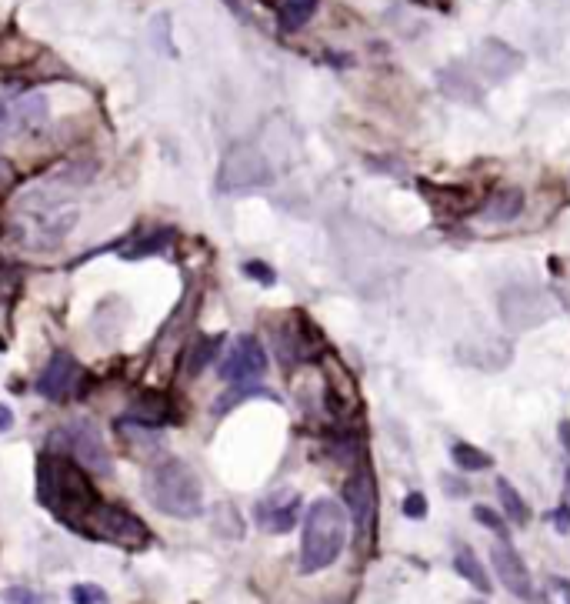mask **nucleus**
<instances>
[{
	"instance_id": "2f4dec72",
	"label": "nucleus",
	"mask_w": 570,
	"mask_h": 604,
	"mask_svg": "<svg viewBox=\"0 0 570 604\" xmlns=\"http://www.w3.org/2000/svg\"><path fill=\"white\" fill-rule=\"evenodd\" d=\"M0 348H4V341H0Z\"/></svg>"
},
{
	"instance_id": "423d86ee",
	"label": "nucleus",
	"mask_w": 570,
	"mask_h": 604,
	"mask_svg": "<svg viewBox=\"0 0 570 604\" xmlns=\"http://www.w3.org/2000/svg\"><path fill=\"white\" fill-rule=\"evenodd\" d=\"M267 371V351L264 344H260L254 334H240L234 341V348L224 354V361H220L217 374L224 378L227 384H254L257 378H264Z\"/></svg>"
},
{
	"instance_id": "f257e3e1",
	"label": "nucleus",
	"mask_w": 570,
	"mask_h": 604,
	"mask_svg": "<svg viewBox=\"0 0 570 604\" xmlns=\"http://www.w3.org/2000/svg\"><path fill=\"white\" fill-rule=\"evenodd\" d=\"M37 488H40V501H44L60 521L74 524V528H84L87 518L100 504L94 484L87 481V471L80 468V464L67 461L64 454L40 458Z\"/></svg>"
},
{
	"instance_id": "412c9836",
	"label": "nucleus",
	"mask_w": 570,
	"mask_h": 604,
	"mask_svg": "<svg viewBox=\"0 0 570 604\" xmlns=\"http://www.w3.org/2000/svg\"><path fill=\"white\" fill-rule=\"evenodd\" d=\"M4 601L7 604H44V598H40L37 591H30V588H7Z\"/></svg>"
},
{
	"instance_id": "6ab92c4d",
	"label": "nucleus",
	"mask_w": 570,
	"mask_h": 604,
	"mask_svg": "<svg viewBox=\"0 0 570 604\" xmlns=\"http://www.w3.org/2000/svg\"><path fill=\"white\" fill-rule=\"evenodd\" d=\"M474 518H477L480 524H484L487 531H494L500 541H507V524H504V518H500V514L490 511L487 504H477V508H474Z\"/></svg>"
},
{
	"instance_id": "6e6552de",
	"label": "nucleus",
	"mask_w": 570,
	"mask_h": 604,
	"mask_svg": "<svg viewBox=\"0 0 570 604\" xmlns=\"http://www.w3.org/2000/svg\"><path fill=\"white\" fill-rule=\"evenodd\" d=\"M344 501H347L350 518H354L357 541H370V534H374V518H377V488H374L370 471H357L354 478L347 481Z\"/></svg>"
},
{
	"instance_id": "a878e982",
	"label": "nucleus",
	"mask_w": 570,
	"mask_h": 604,
	"mask_svg": "<svg viewBox=\"0 0 570 604\" xmlns=\"http://www.w3.org/2000/svg\"><path fill=\"white\" fill-rule=\"evenodd\" d=\"M560 444H564V451L570 454V421L560 424Z\"/></svg>"
},
{
	"instance_id": "b1692460",
	"label": "nucleus",
	"mask_w": 570,
	"mask_h": 604,
	"mask_svg": "<svg viewBox=\"0 0 570 604\" xmlns=\"http://www.w3.org/2000/svg\"><path fill=\"white\" fill-rule=\"evenodd\" d=\"M10 124H14V114H10V107H7V101H0V141L10 134Z\"/></svg>"
},
{
	"instance_id": "9d476101",
	"label": "nucleus",
	"mask_w": 570,
	"mask_h": 604,
	"mask_svg": "<svg viewBox=\"0 0 570 604\" xmlns=\"http://www.w3.org/2000/svg\"><path fill=\"white\" fill-rule=\"evenodd\" d=\"M77 378H80L77 358H74V354H67V351H57L54 358L47 361V368L40 371L37 391L44 394V398H50V401H60V398H67V394L74 391Z\"/></svg>"
},
{
	"instance_id": "ddd939ff",
	"label": "nucleus",
	"mask_w": 570,
	"mask_h": 604,
	"mask_svg": "<svg viewBox=\"0 0 570 604\" xmlns=\"http://www.w3.org/2000/svg\"><path fill=\"white\" fill-rule=\"evenodd\" d=\"M317 4H320V0H280V4H277V24H280V31H284V34L300 31V27H304L310 17H314Z\"/></svg>"
},
{
	"instance_id": "dca6fc26",
	"label": "nucleus",
	"mask_w": 570,
	"mask_h": 604,
	"mask_svg": "<svg viewBox=\"0 0 570 604\" xmlns=\"http://www.w3.org/2000/svg\"><path fill=\"white\" fill-rule=\"evenodd\" d=\"M497 494H500V504H504V514L514 524H527L530 521V508L527 501L520 498V494L514 491V484H510L507 478H497Z\"/></svg>"
},
{
	"instance_id": "4be33fe9",
	"label": "nucleus",
	"mask_w": 570,
	"mask_h": 604,
	"mask_svg": "<svg viewBox=\"0 0 570 604\" xmlns=\"http://www.w3.org/2000/svg\"><path fill=\"white\" fill-rule=\"evenodd\" d=\"M404 514H407V518H427V498H424V494H407V498H404Z\"/></svg>"
},
{
	"instance_id": "1a4fd4ad",
	"label": "nucleus",
	"mask_w": 570,
	"mask_h": 604,
	"mask_svg": "<svg viewBox=\"0 0 570 604\" xmlns=\"http://www.w3.org/2000/svg\"><path fill=\"white\" fill-rule=\"evenodd\" d=\"M490 561H494V571H497L500 584H504L514 598H524V601L534 598V581H530L527 564L520 561V554L510 548L507 541H497L494 548H490Z\"/></svg>"
},
{
	"instance_id": "cd10ccee",
	"label": "nucleus",
	"mask_w": 570,
	"mask_h": 604,
	"mask_svg": "<svg viewBox=\"0 0 570 604\" xmlns=\"http://www.w3.org/2000/svg\"><path fill=\"white\" fill-rule=\"evenodd\" d=\"M10 424H14V414H10L7 408H0V431H7Z\"/></svg>"
},
{
	"instance_id": "20e7f679",
	"label": "nucleus",
	"mask_w": 570,
	"mask_h": 604,
	"mask_svg": "<svg viewBox=\"0 0 570 604\" xmlns=\"http://www.w3.org/2000/svg\"><path fill=\"white\" fill-rule=\"evenodd\" d=\"M50 448L67 454V458L80 464L84 471H94V474L110 471V454L104 448V438H100L97 424L87 418H74L67 421L64 428H57L54 438H50Z\"/></svg>"
},
{
	"instance_id": "7ed1b4c3",
	"label": "nucleus",
	"mask_w": 570,
	"mask_h": 604,
	"mask_svg": "<svg viewBox=\"0 0 570 604\" xmlns=\"http://www.w3.org/2000/svg\"><path fill=\"white\" fill-rule=\"evenodd\" d=\"M147 498L170 518H197L204 511V484L187 461H160L147 478Z\"/></svg>"
},
{
	"instance_id": "393cba45",
	"label": "nucleus",
	"mask_w": 570,
	"mask_h": 604,
	"mask_svg": "<svg viewBox=\"0 0 570 604\" xmlns=\"http://www.w3.org/2000/svg\"><path fill=\"white\" fill-rule=\"evenodd\" d=\"M554 521H557V531H567L570 528V508H567V504H560L557 514H554Z\"/></svg>"
},
{
	"instance_id": "0eeeda50",
	"label": "nucleus",
	"mask_w": 570,
	"mask_h": 604,
	"mask_svg": "<svg viewBox=\"0 0 570 604\" xmlns=\"http://www.w3.org/2000/svg\"><path fill=\"white\" fill-rule=\"evenodd\" d=\"M270 181V167L254 147H234L224 157L220 167V191H250V187H264Z\"/></svg>"
},
{
	"instance_id": "5701e85b",
	"label": "nucleus",
	"mask_w": 570,
	"mask_h": 604,
	"mask_svg": "<svg viewBox=\"0 0 570 604\" xmlns=\"http://www.w3.org/2000/svg\"><path fill=\"white\" fill-rule=\"evenodd\" d=\"M244 271H247L250 277H254V281H260V284H274V281H277L274 271H270L267 264H260V261H250V264L244 267Z\"/></svg>"
},
{
	"instance_id": "39448f33",
	"label": "nucleus",
	"mask_w": 570,
	"mask_h": 604,
	"mask_svg": "<svg viewBox=\"0 0 570 604\" xmlns=\"http://www.w3.org/2000/svg\"><path fill=\"white\" fill-rule=\"evenodd\" d=\"M87 534H94L100 541H114V544H124V548H137L150 538L147 524L134 518L130 511L117 508V504H97V511L90 514L87 524H84Z\"/></svg>"
},
{
	"instance_id": "aec40b11",
	"label": "nucleus",
	"mask_w": 570,
	"mask_h": 604,
	"mask_svg": "<svg viewBox=\"0 0 570 604\" xmlns=\"http://www.w3.org/2000/svg\"><path fill=\"white\" fill-rule=\"evenodd\" d=\"M70 601L74 604H104L107 594L97 588V584H77L74 591H70Z\"/></svg>"
},
{
	"instance_id": "9b49d317",
	"label": "nucleus",
	"mask_w": 570,
	"mask_h": 604,
	"mask_svg": "<svg viewBox=\"0 0 570 604\" xmlns=\"http://www.w3.org/2000/svg\"><path fill=\"white\" fill-rule=\"evenodd\" d=\"M297 514H300V498L297 494H284V498H270V501L260 504L257 518L267 531L284 534L297 524Z\"/></svg>"
},
{
	"instance_id": "bb28decb",
	"label": "nucleus",
	"mask_w": 570,
	"mask_h": 604,
	"mask_svg": "<svg viewBox=\"0 0 570 604\" xmlns=\"http://www.w3.org/2000/svg\"><path fill=\"white\" fill-rule=\"evenodd\" d=\"M554 584H557V591H560V598H564V604H570V581H564V578H557Z\"/></svg>"
},
{
	"instance_id": "f8f14e48",
	"label": "nucleus",
	"mask_w": 570,
	"mask_h": 604,
	"mask_svg": "<svg viewBox=\"0 0 570 604\" xmlns=\"http://www.w3.org/2000/svg\"><path fill=\"white\" fill-rule=\"evenodd\" d=\"M520 211H524V194L520 191H497L484 207H480V217H484V221L504 224V221H514Z\"/></svg>"
},
{
	"instance_id": "c85d7f7f",
	"label": "nucleus",
	"mask_w": 570,
	"mask_h": 604,
	"mask_svg": "<svg viewBox=\"0 0 570 604\" xmlns=\"http://www.w3.org/2000/svg\"><path fill=\"white\" fill-rule=\"evenodd\" d=\"M0 184H10V167L0 161Z\"/></svg>"
},
{
	"instance_id": "f3484780",
	"label": "nucleus",
	"mask_w": 570,
	"mask_h": 604,
	"mask_svg": "<svg viewBox=\"0 0 570 604\" xmlns=\"http://www.w3.org/2000/svg\"><path fill=\"white\" fill-rule=\"evenodd\" d=\"M17 117H20V127H27V131H34L47 121V101L40 94H30L24 101L17 104Z\"/></svg>"
},
{
	"instance_id": "f03ea898",
	"label": "nucleus",
	"mask_w": 570,
	"mask_h": 604,
	"mask_svg": "<svg viewBox=\"0 0 570 604\" xmlns=\"http://www.w3.org/2000/svg\"><path fill=\"white\" fill-rule=\"evenodd\" d=\"M347 544V511L337 501L320 498L304 514V541H300V571L317 574L330 568Z\"/></svg>"
},
{
	"instance_id": "a211bd4d",
	"label": "nucleus",
	"mask_w": 570,
	"mask_h": 604,
	"mask_svg": "<svg viewBox=\"0 0 570 604\" xmlns=\"http://www.w3.org/2000/svg\"><path fill=\"white\" fill-rule=\"evenodd\" d=\"M220 341H224V338H220V334H214V338H204V341L197 344L194 354H190V364H187L190 374H197V371L204 368V364H207L210 358H214V351L220 348Z\"/></svg>"
},
{
	"instance_id": "c756f323",
	"label": "nucleus",
	"mask_w": 570,
	"mask_h": 604,
	"mask_svg": "<svg viewBox=\"0 0 570 604\" xmlns=\"http://www.w3.org/2000/svg\"><path fill=\"white\" fill-rule=\"evenodd\" d=\"M227 4H230V11H237V14H240V4H237V0H227Z\"/></svg>"
},
{
	"instance_id": "4468645a",
	"label": "nucleus",
	"mask_w": 570,
	"mask_h": 604,
	"mask_svg": "<svg viewBox=\"0 0 570 604\" xmlns=\"http://www.w3.org/2000/svg\"><path fill=\"white\" fill-rule=\"evenodd\" d=\"M454 568H457L460 578H467V584H474L480 594L490 591V578H487L484 564L477 561V554L470 551V548H457V554H454Z\"/></svg>"
},
{
	"instance_id": "7c9ffc66",
	"label": "nucleus",
	"mask_w": 570,
	"mask_h": 604,
	"mask_svg": "<svg viewBox=\"0 0 570 604\" xmlns=\"http://www.w3.org/2000/svg\"><path fill=\"white\" fill-rule=\"evenodd\" d=\"M567 481H570V471H567Z\"/></svg>"
},
{
	"instance_id": "2eb2a0df",
	"label": "nucleus",
	"mask_w": 570,
	"mask_h": 604,
	"mask_svg": "<svg viewBox=\"0 0 570 604\" xmlns=\"http://www.w3.org/2000/svg\"><path fill=\"white\" fill-rule=\"evenodd\" d=\"M450 458H454L460 471H487L490 464H494V458H490L487 451H480L467 441H457L454 448H450Z\"/></svg>"
},
{
	"instance_id": "473e14b6",
	"label": "nucleus",
	"mask_w": 570,
	"mask_h": 604,
	"mask_svg": "<svg viewBox=\"0 0 570 604\" xmlns=\"http://www.w3.org/2000/svg\"><path fill=\"white\" fill-rule=\"evenodd\" d=\"M474 604H480V601H474Z\"/></svg>"
}]
</instances>
